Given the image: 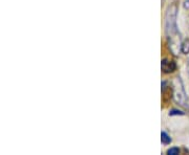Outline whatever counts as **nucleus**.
Wrapping results in <instances>:
<instances>
[{
    "label": "nucleus",
    "instance_id": "nucleus-5",
    "mask_svg": "<svg viewBox=\"0 0 189 155\" xmlns=\"http://www.w3.org/2000/svg\"><path fill=\"white\" fill-rule=\"evenodd\" d=\"M161 141L164 145H168L171 142V138H170V136L168 135L166 132H162L161 133Z\"/></svg>",
    "mask_w": 189,
    "mask_h": 155
},
{
    "label": "nucleus",
    "instance_id": "nucleus-6",
    "mask_svg": "<svg viewBox=\"0 0 189 155\" xmlns=\"http://www.w3.org/2000/svg\"><path fill=\"white\" fill-rule=\"evenodd\" d=\"M167 153L169 154V155H176V154H179L180 153V150H179V148H170L169 150L167 151Z\"/></svg>",
    "mask_w": 189,
    "mask_h": 155
},
{
    "label": "nucleus",
    "instance_id": "nucleus-3",
    "mask_svg": "<svg viewBox=\"0 0 189 155\" xmlns=\"http://www.w3.org/2000/svg\"><path fill=\"white\" fill-rule=\"evenodd\" d=\"M161 68L164 72L166 73H170L172 71H175L176 69V62L173 61H170V60H167V59H164L161 63Z\"/></svg>",
    "mask_w": 189,
    "mask_h": 155
},
{
    "label": "nucleus",
    "instance_id": "nucleus-9",
    "mask_svg": "<svg viewBox=\"0 0 189 155\" xmlns=\"http://www.w3.org/2000/svg\"><path fill=\"white\" fill-rule=\"evenodd\" d=\"M186 66H187V71H188V74H189V59L187 60V65H186Z\"/></svg>",
    "mask_w": 189,
    "mask_h": 155
},
{
    "label": "nucleus",
    "instance_id": "nucleus-2",
    "mask_svg": "<svg viewBox=\"0 0 189 155\" xmlns=\"http://www.w3.org/2000/svg\"><path fill=\"white\" fill-rule=\"evenodd\" d=\"M173 98L175 101L179 105L183 107H188L187 104V95H186L184 85L181 80V78H176L173 81Z\"/></svg>",
    "mask_w": 189,
    "mask_h": 155
},
{
    "label": "nucleus",
    "instance_id": "nucleus-8",
    "mask_svg": "<svg viewBox=\"0 0 189 155\" xmlns=\"http://www.w3.org/2000/svg\"><path fill=\"white\" fill-rule=\"evenodd\" d=\"M184 8H187V10H189V0H185V2H184Z\"/></svg>",
    "mask_w": 189,
    "mask_h": 155
},
{
    "label": "nucleus",
    "instance_id": "nucleus-4",
    "mask_svg": "<svg viewBox=\"0 0 189 155\" xmlns=\"http://www.w3.org/2000/svg\"><path fill=\"white\" fill-rule=\"evenodd\" d=\"M181 52L185 55L189 53V39H186L181 44Z\"/></svg>",
    "mask_w": 189,
    "mask_h": 155
},
{
    "label": "nucleus",
    "instance_id": "nucleus-1",
    "mask_svg": "<svg viewBox=\"0 0 189 155\" xmlns=\"http://www.w3.org/2000/svg\"><path fill=\"white\" fill-rule=\"evenodd\" d=\"M176 16H178V7L173 3L167 8L166 16H165V32L168 38H175L179 34V29L176 26Z\"/></svg>",
    "mask_w": 189,
    "mask_h": 155
},
{
    "label": "nucleus",
    "instance_id": "nucleus-7",
    "mask_svg": "<svg viewBox=\"0 0 189 155\" xmlns=\"http://www.w3.org/2000/svg\"><path fill=\"white\" fill-rule=\"evenodd\" d=\"M169 115H184V112L180 111V110H176L173 109L169 112Z\"/></svg>",
    "mask_w": 189,
    "mask_h": 155
}]
</instances>
